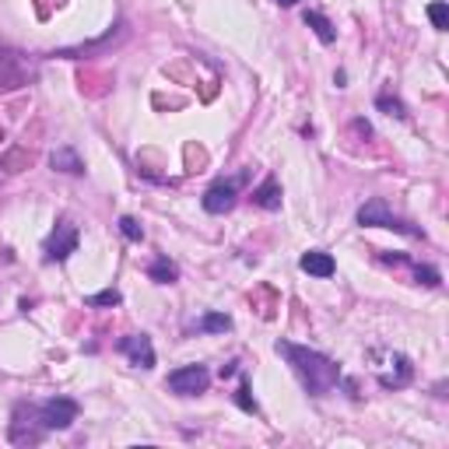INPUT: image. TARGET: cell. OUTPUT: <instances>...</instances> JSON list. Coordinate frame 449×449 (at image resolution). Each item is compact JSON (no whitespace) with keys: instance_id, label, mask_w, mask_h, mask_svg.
I'll return each mask as SVG.
<instances>
[{"instance_id":"d6986e66","label":"cell","mask_w":449,"mask_h":449,"mask_svg":"<svg viewBox=\"0 0 449 449\" xmlns=\"http://www.w3.org/2000/svg\"><path fill=\"white\" fill-rule=\"evenodd\" d=\"M123 295L116 288H106V291H99V295H91V298H84V306H120Z\"/></svg>"},{"instance_id":"44dd1931","label":"cell","mask_w":449,"mask_h":449,"mask_svg":"<svg viewBox=\"0 0 449 449\" xmlns=\"http://www.w3.org/2000/svg\"><path fill=\"white\" fill-rule=\"evenodd\" d=\"M236 404L246 410V414H260V408H256V400H253V393H249V383H239V393H236Z\"/></svg>"},{"instance_id":"9a60e30c","label":"cell","mask_w":449,"mask_h":449,"mask_svg":"<svg viewBox=\"0 0 449 449\" xmlns=\"http://www.w3.org/2000/svg\"><path fill=\"white\" fill-rule=\"evenodd\" d=\"M201 330H204V333H225V330H232V316H225V313H207L204 320H201Z\"/></svg>"},{"instance_id":"ac0fdd59","label":"cell","mask_w":449,"mask_h":449,"mask_svg":"<svg viewBox=\"0 0 449 449\" xmlns=\"http://www.w3.org/2000/svg\"><path fill=\"white\" fill-rule=\"evenodd\" d=\"M410 271H414V281H418V285H428V288L443 285V278H439L435 267H418V263H410Z\"/></svg>"},{"instance_id":"30bf717a","label":"cell","mask_w":449,"mask_h":449,"mask_svg":"<svg viewBox=\"0 0 449 449\" xmlns=\"http://www.w3.org/2000/svg\"><path fill=\"white\" fill-rule=\"evenodd\" d=\"M298 267H302L306 274H313V278H333V271H337L333 256L323 253V249H309V253H302Z\"/></svg>"},{"instance_id":"2e32d148","label":"cell","mask_w":449,"mask_h":449,"mask_svg":"<svg viewBox=\"0 0 449 449\" xmlns=\"http://www.w3.org/2000/svg\"><path fill=\"white\" fill-rule=\"evenodd\" d=\"M428 18H432V25H435L439 32H446V29H449V7H446V0H435V4H428Z\"/></svg>"},{"instance_id":"277c9868","label":"cell","mask_w":449,"mask_h":449,"mask_svg":"<svg viewBox=\"0 0 449 449\" xmlns=\"http://www.w3.org/2000/svg\"><path fill=\"white\" fill-rule=\"evenodd\" d=\"M36 421L42 425V432H64L78 421V400L71 397H49L36 404Z\"/></svg>"},{"instance_id":"e0dca14e","label":"cell","mask_w":449,"mask_h":449,"mask_svg":"<svg viewBox=\"0 0 449 449\" xmlns=\"http://www.w3.org/2000/svg\"><path fill=\"white\" fill-rule=\"evenodd\" d=\"M375 106H379L383 113H390V116H397V120H404V116H408V109H404V102H400V99H390L386 91H383V95L375 99Z\"/></svg>"},{"instance_id":"7402d4cb","label":"cell","mask_w":449,"mask_h":449,"mask_svg":"<svg viewBox=\"0 0 449 449\" xmlns=\"http://www.w3.org/2000/svg\"><path fill=\"white\" fill-rule=\"evenodd\" d=\"M274 4H281V7H295L298 0H274Z\"/></svg>"},{"instance_id":"52a82bcc","label":"cell","mask_w":449,"mask_h":449,"mask_svg":"<svg viewBox=\"0 0 449 449\" xmlns=\"http://www.w3.org/2000/svg\"><path fill=\"white\" fill-rule=\"evenodd\" d=\"M239 183H243V179H218V183H211L207 193L201 197L207 214H225V211H232V207H236V193H239Z\"/></svg>"},{"instance_id":"8992f818","label":"cell","mask_w":449,"mask_h":449,"mask_svg":"<svg viewBox=\"0 0 449 449\" xmlns=\"http://www.w3.org/2000/svg\"><path fill=\"white\" fill-rule=\"evenodd\" d=\"M211 386V372L204 365H183L176 372H168V390L179 397H197Z\"/></svg>"},{"instance_id":"ba28073f","label":"cell","mask_w":449,"mask_h":449,"mask_svg":"<svg viewBox=\"0 0 449 449\" xmlns=\"http://www.w3.org/2000/svg\"><path fill=\"white\" fill-rule=\"evenodd\" d=\"M71 253H78V228H74L71 221H60L56 232H53L49 243H46V260H49V263H64Z\"/></svg>"},{"instance_id":"7c38bea8","label":"cell","mask_w":449,"mask_h":449,"mask_svg":"<svg viewBox=\"0 0 449 449\" xmlns=\"http://www.w3.org/2000/svg\"><path fill=\"white\" fill-rule=\"evenodd\" d=\"M49 165H53L56 172H67V176H81L84 172L81 155H78L74 148H56V151L49 155Z\"/></svg>"},{"instance_id":"5b68a950","label":"cell","mask_w":449,"mask_h":449,"mask_svg":"<svg viewBox=\"0 0 449 449\" xmlns=\"http://www.w3.org/2000/svg\"><path fill=\"white\" fill-rule=\"evenodd\" d=\"M32 64L21 56V53H11V49H0V91H14L21 84L32 81Z\"/></svg>"},{"instance_id":"5bb4252c","label":"cell","mask_w":449,"mask_h":449,"mask_svg":"<svg viewBox=\"0 0 449 449\" xmlns=\"http://www.w3.org/2000/svg\"><path fill=\"white\" fill-rule=\"evenodd\" d=\"M148 278L158 281V285H172V281H179V267H176L168 256H158V260L148 267Z\"/></svg>"},{"instance_id":"7a4b0ae2","label":"cell","mask_w":449,"mask_h":449,"mask_svg":"<svg viewBox=\"0 0 449 449\" xmlns=\"http://www.w3.org/2000/svg\"><path fill=\"white\" fill-rule=\"evenodd\" d=\"M368 372L379 379L383 390H404L414 379V365L408 355L393 351V348H372L368 351Z\"/></svg>"},{"instance_id":"8fae6325","label":"cell","mask_w":449,"mask_h":449,"mask_svg":"<svg viewBox=\"0 0 449 449\" xmlns=\"http://www.w3.org/2000/svg\"><path fill=\"white\" fill-rule=\"evenodd\" d=\"M253 204L263 207V211H281V183L278 179H263L253 190Z\"/></svg>"},{"instance_id":"3957f363","label":"cell","mask_w":449,"mask_h":449,"mask_svg":"<svg viewBox=\"0 0 449 449\" xmlns=\"http://www.w3.org/2000/svg\"><path fill=\"white\" fill-rule=\"evenodd\" d=\"M358 225H365V228H390V232H400V236H410V239H425V232L418 225L404 221V218H397L383 197H372L368 204L358 207Z\"/></svg>"},{"instance_id":"9c48e42d","label":"cell","mask_w":449,"mask_h":449,"mask_svg":"<svg viewBox=\"0 0 449 449\" xmlns=\"http://www.w3.org/2000/svg\"><path fill=\"white\" fill-rule=\"evenodd\" d=\"M120 351L137 368H155V348H151V337H148V333H130V337H123Z\"/></svg>"},{"instance_id":"6da1fadb","label":"cell","mask_w":449,"mask_h":449,"mask_svg":"<svg viewBox=\"0 0 449 449\" xmlns=\"http://www.w3.org/2000/svg\"><path fill=\"white\" fill-rule=\"evenodd\" d=\"M278 355H285L291 372L302 379V386H306V393H313V397H323L330 393L337 383H340V365L327 358L323 351H316V348H302V344H291V340H278Z\"/></svg>"},{"instance_id":"ffe728a7","label":"cell","mask_w":449,"mask_h":449,"mask_svg":"<svg viewBox=\"0 0 449 449\" xmlns=\"http://www.w3.org/2000/svg\"><path fill=\"white\" fill-rule=\"evenodd\" d=\"M120 232L130 239V243H141V239H144V228H141L137 218H130V214H123L120 218Z\"/></svg>"},{"instance_id":"4fadbf2b","label":"cell","mask_w":449,"mask_h":449,"mask_svg":"<svg viewBox=\"0 0 449 449\" xmlns=\"http://www.w3.org/2000/svg\"><path fill=\"white\" fill-rule=\"evenodd\" d=\"M302 18H306V25H309V29L320 36V42H323V46H330V42L337 39V29L330 25V18H323L320 11H306Z\"/></svg>"}]
</instances>
